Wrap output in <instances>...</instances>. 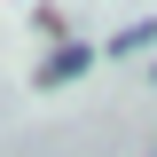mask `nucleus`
Instances as JSON below:
<instances>
[{
	"label": "nucleus",
	"mask_w": 157,
	"mask_h": 157,
	"mask_svg": "<svg viewBox=\"0 0 157 157\" xmlns=\"http://www.w3.org/2000/svg\"><path fill=\"white\" fill-rule=\"evenodd\" d=\"M94 55H102L94 39H63L55 55H47V63L32 71V86H71V78H86V71H94Z\"/></svg>",
	"instance_id": "f257e3e1"
},
{
	"label": "nucleus",
	"mask_w": 157,
	"mask_h": 157,
	"mask_svg": "<svg viewBox=\"0 0 157 157\" xmlns=\"http://www.w3.org/2000/svg\"><path fill=\"white\" fill-rule=\"evenodd\" d=\"M149 39H157V16H134V24H126V32L110 39V55H141Z\"/></svg>",
	"instance_id": "f03ea898"
},
{
	"label": "nucleus",
	"mask_w": 157,
	"mask_h": 157,
	"mask_svg": "<svg viewBox=\"0 0 157 157\" xmlns=\"http://www.w3.org/2000/svg\"><path fill=\"white\" fill-rule=\"evenodd\" d=\"M149 86H157V71H149Z\"/></svg>",
	"instance_id": "7ed1b4c3"
}]
</instances>
